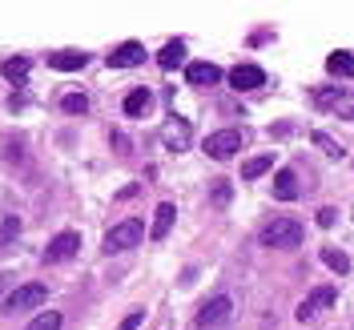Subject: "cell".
<instances>
[{
	"label": "cell",
	"mask_w": 354,
	"mask_h": 330,
	"mask_svg": "<svg viewBox=\"0 0 354 330\" xmlns=\"http://www.w3.org/2000/svg\"><path fill=\"white\" fill-rule=\"evenodd\" d=\"M77 250H81V234L65 230V234H57V238L48 242V250H44V262H68Z\"/></svg>",
	"instance_id": "obj_7"
},
{
	"label": "cell",
	"mask_w": 354,
	"mask_h": 330,
	"mask_svg": "<svg viewBox=\"0 0 354 330\" xmlns=\"http://www.w3.org/2000/svg\"><path fill=\"white\" fill-rule=\"evenodd\" d=\"M85 65H88L85 53H48V68H57V73H77Z\"/></svg>",
	"instance_id": "obj_13"
},
{
	"label": "cell",
	"mask_w": 354,
	"mask_h": 330,
	"mask_svg": "<svg viewBox=\"0 0 354 330\" xmlns=\"http://www.w3.org/2000/svg\"><path fill=\"white\" fill-rule=\"evenodd\" d=\"M145 238V221H121V226H113L109 234H105V254H121V250H133V246Z\"/></svg>",
	"instance_id": "obj_2"
},
{
	"label": "cell",
	"mask_w": 354,
	"mask_h": 330,
	"mask_svg": "<svg viewBox=\"0 0 354 330\" xmlns=\"http://www.w3.org/2000/svg\"><path fill=\"white\" fill-rule=\"evenodd\" d=\"M141 322H145V310H133V314H129V318H125V322H121L117 330H137Z\"/></svg>",
	"instance_id": "obj_26"
},
{
	"label": "cell",
	"mask_w": 354,
	"mask_h": 330,
	"mask_svg": "<svg viewBox=\"0 0 354 330\" xmlns=\"http://www.w3.org/2000/svg\"><path fill=\"white\" fill-rule=\"evenodd\" d=\"M274 198L278 201L298 198V177H294V169H278V174H274Z\"/></svg>",
	"instance_id": "obj_14"
},
{
	"label": "cell",
	"mask_w": 354,
	"mask_h": 330,
	"mask_svg": "<svg viewBox=\"0 0 354 330\" xmlns=\"http://www.w3.org/2000/svg\"><path fill=\"white\" fill-rule=\"evenodd\" d=\"M141 61H145V44H137V41L117 44L109 53V68H133V65H141Z\"/></svg>",
	"instance_id": "obj_8"
},
{
	"label": "cell",
	"mask_w": 354,
	"mask_h": 330,
	"mask_svg": "<svg viewBox=\"0 0 354 330\" xmlns=\"http://www.w3.org/2000/svg\"><path fill=\"white\" fill-rule=\"evenodd\" d=\"M338 302V294H334V286H318L314 294H306L302 302H298V322H310V318H318L326 306H334Z\"/></svg>",
	"instance_id": "obj_6"
},
{
	"label": "cell",
	"mask_w": 354,
	"mask_h": 330,
	"mask_svg": "<svg viewBox=\"0 0 354 330\" xmlns=\"http://www.w3.org/2000/svg\"><path fill=\"white\" fill-rule=\"evenodd\" d=\"M334 214H338V210H330V205H326V210H318V226H322V230H330V226H334Z\"/></svg>",
	"instance_id": "obj_27"
},
{
	"label": "cell",
	"mask_w": 354,
	"mask_h": 330,
	"mask_svg": "<svg viewBox=\"0 0 354 330\" xmlns=\"http://www.w3.org/2000/svg\"><path fill=\"white\" fill-rule=\"evenodd\" d=\"M24 330H61V310H41Z\"/></svg>",
	"instance_id": "obj_21"
},
{
	"label": "cell",
	"mask_w": 354,
	"mask_h": 330,
	"mask_svg": "<svg viewBox=\"0 0 354 330\" xmlns=\"http://www.w3.org/2000/svg\"><path fill=\"white\" fill-rule=\"evenodd\" d=\"M322 262L330 266L334 274H351V258L342 250H334V246H322Z\"/></svg>",
	"instance_id": "obj_19"
},
{
	"label": "cell",
	"mask_w": 354,
	"mask_h": 330,
	"mask_svg": "<svg viewBox=\"0 0 354 330\" xmlns=\"http://www.w3.org/2000/svg\"><path fill=\"white\" fill-rule=\"evenodd\" d=\"M48 302V290L41 286V282H28V286H17L12 294H8V302H4V310L8 314H21V310H37Z\"/></svg>",
	"instance_id": "obj_3"
},
{
	"label": "cell",
	"mask_w": 354,
	"mask_h": 330,
	"mask_svg": "<svg viewBox=\"0 0 354 330\" xmlns=\"http://www.w3.org/2000/svg\"><path fill=\"white\" fill-rule=\"evenodd\" d=\"M318 105H330L338 117L354 121V93H342V89H338V93H334V89H322V93H318Z\"/></svg>",
	"instance_id": "obj_10"
},
{
	"label": "cell",
	"mask_w": 354,
	"mask_h": 330,
	"mask_svg": "<svg viewBox=\"0 0 354 330\" xmlns=\"http://www.w3.org/2000/svg\"><path fill=\"white\" fill-rule=\"evenodd\" d=\"M274 165V154H262V157H250V161H242V177L245 181H254V177H262L266 169Z\"/></svg>",
	"instance_id": "obj_17"
},
{
	"label": "cell",
	"mask_w": 354,
	"mask_h": 330,
	"mask_svg": "<svg viewBox=\"0 0 354 330\" xmlns=\"http://www.w3.org/2000/svg\"><path fill=\"white\" fill-rule=\"evenodd\" d=\"M174 218H177V210L169 205V201H161V205L153 210V230H149V238H153V242H165L169 230H174Z\"/></svg>",
	"instance_id": "obj_12"
},
{
	"label": "cell",
	"mask_w": 354,
	"mask_h": 330,
	"mask_svg": "<svg viewBox=\"0 0 354 330\" xmlns=\"http://www.w3.org/2000/svg\"><path fill=\"white\" fill-rule=\"evenodd\" d=\"M145 109H149V89H133L129 97H125V113L129 117H141Z\"/></svg>",
	"instance_id": "obj_20"
},
{
	"label": "cell",
	"mask_w": 354,
	"mask_h": 330,
	"mask_svg": "<svg viewBox=\"0 0 354 330\" xmlns=\"http://www.w3.org/2000/svg\"><path fill=\"white\" fill-rule=\"evenodd\" d=\"M24 73H28V61H24V57H17V61L4 65V77H8V81H21Z\"/></svg>",
	"instance_id": "obj_22"
},
{
	"label": "cell",
	"mask_w": 354,
	"mask_h": 330,
	"mask_svg": "<svg viewBox=\"0 0 354 330\" xmlns=\"http://www.w3.org/2000/svg\"><path fill=\"white\" fill-rule=\"evenodd\" d=\"M326 68H330L334 77H354V57L351 53H330L326 57Z\"/></svg>",
	"instance_id": "obj_18"
},
{
	"label": "cell",
	"mask_w": 354,
	"mask_h": 330,
	"mask_svg": "<svg viewBox=\"0 0 354 330\" xmlns=\"http://www.w3.org/2000/svg\"><path fill=\"white\" fill-rule=\"evenodd\" d=\"M12 234H21V221H17V218H8V221H4V230H0V238H12Z\"/></svg>",
	"instance_id": "obj_28"
},
{
	"label": "cell",
	"mask_w": 354,
	"mask_h": 330,
	"mask_svg": "<svg viewBox=\"0 0 354 330\" xmlns=\"http://www.w3.org/2000/svg\"><path fill=\"white\" fill-rule=\"evenodd\" d=\"M181 61H185V41H169L161 53H157V65L161 68H177Z\"/></svg>",
	"instance_id": "obj_16"
},
{
	"label": "cell",
	"mask_w": 354,
	"mask_h": 330,
	"mask_svg": "<svg viewBox=\"0 0 354 330\" xmlns=\"http://www.w3.org/2000/svg\"><path fill=\"white\" fill-rule=\"evenodd\" d=\"M61 105H65V113H85V109H88L85 93H68V97L61 101Z\"/></svg>",
	"instance_id": "obj_23"
},
{
	"label": "cell",
	"mask_w": 354,
	"mask_h": 330,
	"mask_svg": "<svg viewBox=\"0 0 354 330\" xmlns=\"http://www.w3.org/2000/svg\"><path fill=\"white\" fill-rule=\"evenodd\" d=\"M165 145L181 154V149L189 145V125H185V121H169V125H165Z\"/></svg>",
	"instance_id": "obj_15"
},
{
	"label": "cell",
	"mask_w": 354,
	"mask_h": 330,
	"mask_svg": "<svg viewBox=\"0 0 354 330\" xmlns=\"http://www.w3.org/2000/svg\"><path fill=\"white\" fill-rule=\"evenodd\" d=\"M230 314H234V298L218 294V298H209V302L198 310V327L214 330V327H221V322H230Z\"/></svg>",
	"instance_id": "obj_5"
},
{
	"label": "cell",
	"mask_w": 354,
	"mask_h": 330,
	"mask_svg": "<svg viewBox=\"0 0 354 330\" xmlns=\"http://www.w3.org/2000/svg\"><path fill=\"white\" fill-rule=\"evenodd\" d=\"M245 145V137L238 129H218L205 137V154L214 157V161H225V157H234L238 149Z\"/></svg>",
	"instance_id": "obj_4"
},
{
	"label": "cell",
	"mask_w": 354,
	"mask_h": 330,
	"mask_svg": "<svg viewBox=\"0 0 354 330\" xmlns=\"http://www.w3.org/2000/svg\"><path fill=\"white\" fill-rule=\"evenodd\" d=\"M230 85L238 89V93L262 89V85H266V73H262L258 65H238V68H230Z\"/></svg>",
	"instance_id": "obj_9"
},
{
	"label": "cell",
	"mask_w": 354,
	"mask_h": 330,
	"mask_svg": "<svg viewBox=\"0 0 354 330\" xmlns=\"http://www.w3.org/2000/svg\"><path fill=\"white\" fill-rule=\"evenodd\" d=\"M214 205H230V181H218L214 185Z\"/></svg>",
	"instance_id": "obj_25"
},
{
	"label": "cell",
	"mask_w": 354,
	"mask_h": 330,
	"mask_svg": "<svg viewBox=\"0 0 354 330\" xmlns=\"http://www.w3.org/2000/svg\"><path fill=\"white\" fill-rule=\"evenodd\" d=\"M262 246H270V250H294V246H302V221L274 218L262 230Z\"/></svg>",
	"instance_id": "obj_1"
},
{
	"label": "cell",
	"mask_w": 354,
	"mask_h": 330,
	"mask_svg": "<svg viewBox=\"0 0 354 330\" xmlns=\"http://www.w3.org/2000/svg\"><path fill=\"white\" fill-rule=\"evenodd\" d=\"M185 81H189V85H198V89L218 85V81H221V68L209 65V61H194V65H185Z\"/></svg>",
	"instance_id": "obj_11"
},
{
	"label": "cell",
	"mask_w": 354,
	"mask_h": 330,
	"mask_svg": "<svg viewBox=\"0 0 354 330\" xmlns=\"http://www.w3.org/2000/svg\"><path fill=\"white\" fill-rule=\"evenodd\" d=\"M314 145H322V149H326L330 157H342V149H338V141H334V137H326L322 129L314 133Z\"/></svg>",
	"instance_id": "obj_24"
}]
</instances>
